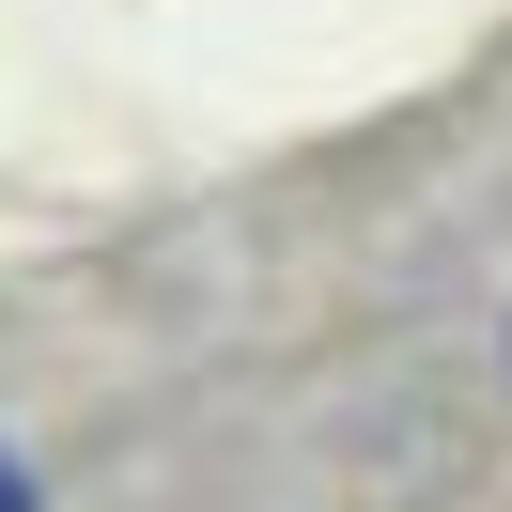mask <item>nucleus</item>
Masks as SVG:
<instances>
[{
  "mask_svg": "<svg viewBox=\"0 0 512 512\" xmlns=\"http://www.w3.org/2000/svg\"><path fill=\"white\" fill-rule=\"evenodd\" d=\"M0 512H32V497H16V466H0Z\"/></svg>",
  "mask_w": 512,
  "mask_h": 512,
  "instance_id": "nucleus-1",
  "label": "nucleus"
}]
</instances>
